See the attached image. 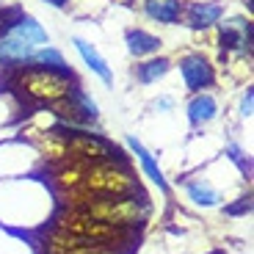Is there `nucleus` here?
I'll list each match as a JSON object with an SVG mask.
<instances>
[{
  "instance_id": "1",
  "label": "nucleus",
  "mask_w": 254,
  "mask_h": 254,
  "mask_svg": "<svg viewBox=\"0 0 254 254\" xmlns=\"http://www.w3.org/2000/svg\"><path fill=\"white\" fill-rule=\"evenodd\" d=\"M8 86L19 100L31 105H56L75 91L77 80L72 69H53V66H22L8 72Z\"/></svg>"
},
{
  "instance_id": "2",
  "label": "nucleus",
  "mask_w": 254,
  "mask_h": 254,
  "mask_svg": "<svg viewBox=\"0 0 254 254\" xmlns=\"http://www.w3.org/2000/svg\"><path fill=\"white\" fill-rule=\"evenodd\" d=\"M45 45H50L45 25L31 14H14L0 31V66L6 72L22 69Z\"/></svg>"
},
{
  "instance_id": "3",
  "label": "nucleus",
  "mask_w": 254,
  "mask_h": 254,
  "mask_svg": "<svg viewBox=\"0 0 254 254\" xmlns=\"http://www.w3.org/2000/svg\"><path fill=\"white\" fill-rule=\"evenodd\" d=\"M77 210H86L89 216L100 218L111 227L127 229V232H135L138 227H144V221L152 213L149 202L144 196H135V193H130V196H94Z\"/></svg>"
},
{
  "instance_id": "4",
  "label": "nucleus",
  "mask_w": 254,
  "mask_h": 254,
  "mask_svg": "<svg viewBox=\"0 0 254 254\" xmlns=\"http://www.w3.org/2000/svg\"><path fill=\"white\" fill-rule=\"evenodd\" d=\"M77 190L89 196H130L138 193V180L130 172L127 160H111V163L89 166Z\"/></svg>"
},
{
  "instance_id": "5",
  "label": "nucleus",
  "mask_w": 254,
  "mask_h": 254,
  "mask_svg": "<svg viewBox=\"0 0 254 254\" xmlns=\"http://www.w3.org/2000/svg\"><path fill=\"white\" fill-rule=\"evenodd\" d=\"M53 227L64 229V232H69V235L86 238V241L102 243V246H111V249H119L125 241L133 238V232L111 227V224L100 221V218L89 216L86 210H77V207H64L56 216V224H53Z\"/></svg>"
},
{
  "instance_id": "6",
  "label": "nucleus",
  "mask_w": 254,
  "mask_h": 254,
  "mask_svg": "<svg viewBox=\"0 0 254 254\" xmlns=\"http://www.w3.org/2000/svg\"><path fill=\"white\" fill-rule=\"evenodd\" d=\"M64 135H66V144H69V158L80 160L86 166L127 160L119 146L111 144L108 138H102L100 133H91L89 127H69V130H64Z\"/></svg>"
},
{
  "instance_id": "7",
  "label": "nucleus",
  "mask_w": 254,
  "mask_h": 254,
  "mask_svg": "<svg viewBox=\"0 0 254 254\" xmlns=\"http://www.w3.org/2000/svg\"><path fill=\"white\" fill-rule=\"evenodd\" d=\"M218 47L224 56H252V19L227 17L218 22Z\"/></svg>"
},
{
  "instance_id": "8",
  "label": "nucleus",
  "mask_w": 254,
  "mask_h": 254,
  "mask_svg": "<svg viewBox=\"0 0 254 254\" xmlns=\"http://www.w3.org/2000/svg\"><path fill=\"white\" fill-rule=\"evenodd\" d=\"M180 75H183L185 89L190 94H196V91H204L216 83V66L202 53H185L180 58Z\"/></svg>"
},
{
  "instance_id": "9",
  "label": "nucleus",
  "mask_w": 254,
  "mask_h": 254,
  "mask_svg": "<svg viewBox=\"0 0 254 254\" xmlns=\"http://www.w3.org/2000/svg\"><path fill=\"white\" fill-rule=\"evenodd\" d=\"M188 28L193 31H210L224 19V3L216 0H190L183 3V17H180Z\"/></svg>"
},
{
  "instance_id": "10",
  "label": "nucleus",
  "mask_w": 254,
  "mask_h": 254,
  "mask_svg": "<svg viewBox=\"0 0 254 254\" xmlns=\"http://www.w3.org/2000/svg\"><path fill=\"white\" fill-rule=\"evenodd\" d=\"M28 138L39 149V155L50 166H58L64 160H69V144L64 130H28Z\"/></svg>"
},
{
  "instance_id": "11",
  "label": "nucleus",
  "mask_w": 254,
  "mask_h": 254,
  "mask_svg": "<svg viewBox=\"0 0 254 254\" xmlns=\"http://www.w3.org/2000/svg\"><path fill=\"white\" fill-rule=\"evenodd\" d=\"M72 45H75L77 56H80V61L86 64V69H89L91 75H97L102 83H105V86H111V83H114V72H111L108 61L102 58V53L97 50L91 42H86V39L75 36V39H72Z\"/></svg>"
},
{
  "instance_id": "12",
  "label": "nucleus",
  "mask_w": 254,
  "mask_h": 254,
  "mask_svg": "<svg viewBox=\"0 0 254 254\" xmlns=\"http://www.w3.org/2000/svg\"><path fill=\"white\" fill-rule=\"evenodd\" d=\"M127 146H130V152L138 158V163H141V169H144V174L152 180L155 185H158L160 193H166V196H169V193H172V185H169V180L163 177V172H160V166H158V160H155V155L149 152V149H146V146L141 144L135 135H127Z\"/></svg>"
},
{
  "instance_id": "13",
  "label": "nucleus",
  "mask_w": 254,
  "mask_h": 254,
  "mask_svg": "<svg viewBox=\"0 0 254 254\" xmlns=\"http://www.w3.org/2000/svg\"><path fill=\"white\" fill-rule=\"evenodd\" d=\"M185 114H188V122L193 127L210 125V122L218 116V100L210 94V91H196V94H190Z\"/></svg>"
},
{
  "instance_id": "14",
  "label": "nucleus",
  "mask_w": 254,
  "mask_h": 254,
  "mask_svg": "<svg viewBox=\"0 0 254 254\" xmlns=\"http://www.w3.org/2000/svg\"><path fill=\"white\" fill-rule=\"evenodd\" d=\"M183 3L185 0H146V3H141V11H144V17L152 19V22L177 25L180 17H183Z\"/></svg>"
},
{
  "instance_id": "15",
  "label": "nucleus",
  "mask_w": 254,
  "mask_h": 254,
  "mask_svg": "<svg viewBox=\"0 0 254 254\" xmlns=\"http://www.w3.org/2000/svg\"><path fill=\"white\" fill-rule=\"evenodd\" d=\"M86 169L89 166L80 163V160H64V163L56 166V174H53V185L58 188V193H69V190H77L86 177Z\"/></svg>"
},
{
  "instance_id": "16",
  "label": "nucleus",
  "mask_w": 254,
  "mask_h": 254,
  "mask_svg": "<svg viewBox=\"0 0 254 254\" xmlns=\"http://www.w3.org/2000/svg\"><path fill=\"white\" fill-rule=\"evenodd\" d=\"M127 42V50H130V56L135 58H149V56H158V50L163 47V42H160L155 33L144 31V28H130L125 36Z\"/></svg>"
},
{
  "instance_id": "17",
  "label": "nucleus",
  "mask_w": 254,
  "mask_h": 254,
  "mask_svg": "<svg viewBox=\"0 0 254 254\" xmlns=\"http://www.w3.org/2000/svg\"><path fill=\"white\" fill-rule=\"evenodd\" d=\"M185 196L196 204V207H216V204H221V193H218L204 177L188 180V183H185Z\"/></svg>"
},
{
  "instance_id": "18",
  "label": "nucleus",
  "mask_w": 254,
  "mask_h": 254,
  "mask_svg": "<svg viewBox=\"0 0 254 254\" xmlns=\"http://www.w3.org/2000/svg\"><path fill=\"white\" fill-rule=\"evenodd\" d=\"M169 72H172V61H169V58L149 56L144 64H138V66H135V80H138L141 86H152V83L163 80Z\"/></svg>"
},
{
  "instance_id": "19",
  "label": "nucleus",
  "mask_w": 254,
  "mask_h": 254,
  "mask_svg": "<svg viewBox=\"0 0 254 254\" xmlns=\"http://www.w3.org/2000/svg\"><path fill=\"white\" fill-rule=\"evenodd\" d=\"M28 66H53V69H66V61H64L61 50H56L53 45H45L36 56L31 58Z\"/></svg>"
},
{
  "instance_id": "20",
  "label": "nucleus",
  "mask_w": 254,
  "mask_h": 254,
  "mask_svg": "<svg viewBox=\"0 0 254 254\" xmlns=\"http://www.w3.org/2000/svg\"><path fill=\"white\" fill-rule=\"evenodd\" d=\"M252 102H254V91L252 86H246V91L241 97V116H252Z\"/></svg>"
},
{
  "instance_id": "21",
  "label": "nucleus",
  "mask_w": 254,
  "mask_h": 254,
  "mask_svg": "<svg viewBox=\"0 0 254 254\" xmlns=\"http://www.w3.org/2000/svg\"><path fill=\"white\" fill-rule=\"evenodd\" d=\"M152 108L160 111V114H166V111H172V108H174V100H172V97H158V100L152 102Z\"/></svg>"
},
{
  "instance_id": "22",
  "label": "nucleus",
  "mask_w": 254,
  "mask_h": 254,
  "mask_svg": "<svg viewBox=\"0 0 254 254\" xmlns=\"http://www.w3.org/2000/svg\"><path fill=\"white\" fill-rule=\"evenodd\" d=\"M14 14H17V11H8V8L3 6V3H0V31L6 28V22H8V19H11V17H14Z\"/></svg>"
},
{
  "instance_id": "23",
  "label": "nucleus",
  "mask_w": 254,
  "mask_h": 254,
  "mask_svg": "<svg viewBox=\"0 0 254 254\" xmlns=\"http://www.w3.org/2000/svg\"><path fill=\"white\" fill-rule=\"evenodd\" d=\"M45 3H50V6H56V8H64L69 0H45Z\"/></svg>"
},
{
  "instance_id": "24",
  "label": "nucleus",
  "mask_w": 254,
  "mask_h": 254,
  "mask_svg": "<svg viewBox=\"0 0 254 254\" xmlns=\"http://www.w3.org/2000/svg\"><path fill=\"white\" fill-rule=\"evenodd\" d=\"M210 254H221V252H210Z\"/></svg>"
}]
</instances>
